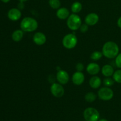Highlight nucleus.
I'll return each instance as SVG.
<instances>
[{"label": "nucleus", "instance_id": "nucleus-19", "mask_svg": "<svg viewBox=\"0 0 121 121\" xmlns=\"http://www.w3.org/2000/svg\"><path fill=\"white\" fill-rule=\"evenodd\" d=\"M96 95L93 92H87L85 96V99L86 102L89 103H92L96 99Z\"/></svg>", "mask_w": 121, "mask_h": 121}, {"label": "nucleus", "instance_id": "nucleus-9", "mask_svg": "<svg viewBox=\"0 0 121 121\" xmlns=\"http://www.w3.org/2000/svg\"><path fill=\"white\" fill-rule=\"evenodd\" d=\"M99 20V15L96 13H91L87 14L85 18V22L89 26L96 24Z\"/></svg>", "mask_w": 121, "mask_h": 121}, {"label": "nucleus", "instance_id": "nucleus-8", "mask_svg": "<svg viewBox=\"0 0 121 121\" xmlns=\"http://www.w3.org/2000/svg\"><path fill=\"white\" fill-rule=\"evenodd\" d=\"M56 79L61 85H66L69 81L70 77L68 73L64 70H59L56 74Z\"/></svg>", "mask_w": 121, "mask_h": 121}, {"label": "nucleus", "instance_id": "nucleus-13", "mask_svg": "<svg viewBox=\"0 0 121 121\" xmlns=\"http://www.w3.org/2000/svg\"><path fill=\"white\" fill-rule=\"evenodd\" d=\"M21 17V12L18 8H11L8 12V17L11 21H17Z\"/></svg>", "mask_w": 121, "mask_h": 121}, {"label": "nucleus", "instance_id": "nucleus-28", "mask_svg": "<svg viewBox=\"0 0 121 121\" xmlns=\"http://www.w3.org/2000/svg\"><path fill=\"white\" fill-rule=\"evenodd\" d=\"M1 1H2V2H4V3H7V2H8L10 1V0H1Z\"/></svg>", "mask_w": 121, "mask_h": 121}, {"label": "nucleus", "instance_id": "nucleus-2", "mask_svg": "<svg viewBox=\"0 0 121 121\" xmlns=\"http://www.w3.org/2000/svg\"><path fill=\"white\" fill-rule=\"evenodd\" d=\"M39 26L37 21L30 17L24 18L20 23V27L23 31L33 32L36 30Z\"/></svg>", "mask_w": 121, "mask_h": 121}, {"label": "nucleus", "instance_id": "nucleus-3", "mask_svg": "<svg viewBox=\"0 0 121 121\" xmlns=\"http://www.w3.org/2000/svg\"><path fill=\"white\" fill-rule=\"evenodd\" d=\"M82 25L81 18L78 14H70L67 20V26L70 30L72 31L78 30Z\"/></svg>", "mask_w": 121, "mask_h": 121}, {"label": "nucleus", "instance_id": "nucleus-21", "mask_svg": "<svg viewBox=\"0 0 121 121\" xmlns=\"http://www.w3.org/2000/svg\"><path fill=\"white\" fill-rule=\"evenodd\" d=\"M102 52H99V51H95L93 52L91 55V59L93 61H98L100 60L103 56Z\"/></svg>", "mask_w": 121, "mask_h": 121}, {"label": "nucleus", "instance_id": "nucleus-1", "mask_svg": "<svg viewBox=\"0 0 121 121\" xmlns=\"http://www.w3.org/2000/svg\"><path fill=\"white\" fill-rule=\"evenodd\" d=\"M102 52L105 57L110 59H114L119 54V46L114 41H107L103 46Z\"/></svg>", "mask_w": 121, "mask_h": 121}, {"label": "nucleus", "instance_id": "nucleus-26", "mask_svg": "<svg viewBox=\"0 0 121 121\" xmlns=\"http://www.w3.org/2000/svg\"><path fill=\"white\" fill-rule=\"evenodd\" d=\"M76 69L78 72H82L84 69V66L82 63H78L76 66Z\"/></svg>", "mask_w": 121, "mask_h": 121}, {"label": "nucleus", "instance_id": "nucleus-18", "mask_svg": "<svg viewBox=\"0 0 121 121\" xmlns=\"http://www.w3.org/2000/svg\"><path fill=\"white\" fill-rule=\"evenodd\" d=\"M82 9V5L80 2H78V1L73 2L71 6V11L72 13L74 14L80 13Z\"/></svg>", "mask_w": 121, "mask_h": 121}, {"label": "nucleus", "instance_id": "nucleus-23", "mask_svg": "<svg viewBox=\"0 0 121 121\" xmlns=\"http://www.w3.org/2000/svg\"><path fill=\"white\" fill-rule=\"evenodd\" d=\"M115 80L113 79H112L110 77H106L104 80V84L106 87H111L113 86L115 83Z\"/></svg>", "mask_w": 121, "mask_h": 121}, {"label": "nucleus", "instance_id": "nucleus-29", "mask_svg": "<svg viewBox=\"0 0 121 121\" xmlns=\"http://www.w3.org/2000/svg\"><path fill=\"white\" fill-rule=\"evenodd\" d=\"M19 1H20L21 2H26V1H27L28 0H19Z\"/></svg>", "mask_w": 121, "mask_h": 121}, {"label": "nucleus", "instance_id": "nucleus-24", "mask_svg": "<svg viewBox=\"0 0 121 121\" xmlns=\"http://www.w3.org/2000/svg\"><path fill=\"white\" fill-rule=\"evenodd\" d=\"M115 65L118 68L121 69V53L115 57Z\"/></svg>", "mask_w": 121, "mask_h": 121}, {"label": "nucleus", "instance_id": "nucleus-7", "mask_svg": "<svg viewBox=\"0 0 121 121\" xmlns=\"http://www.w3.org/2000/svg\"><path fill=\"white\" fill-rule=\"evenodd\" d=\"M50 92L56 98H61L65 94V89L59 83H54L50 87Z\"/></svg>", "mask_w": 121, "mask_h": 121}, {"label": "nucleus", "instance_id": "nucleus-10", "mask_svg": "<svg viewBox=\"0 0 121 121\" xmlns=\"http://www.w3.org/2000/svg\"><path fill=\"white\" fill-rule=\"evenodd\" d=\"M33 40L34 43L37 46H42L46 43L47 38L44 33L41 32H37L33 35Z\"/></svg>", "mask_w": 121, "mask_h": 121}, {"label": "nucleus", "instance_id": "nucleus-17", "mask_svg": "<svg viewBox=\"0 0 121 121\" xmlns=\"http://www.w3.org/2000/svg\"><path fill=\"white\" fill-rule=\"evenodd\" d=\"M24 36L23 31L22 30H17L12 34V39L15 42H19L22 39Z\"/></svg>", "mask_w": 121, "mask_h": 121}, {"label": "nucleus", "instance_id": "nucleus-30", "mask_svg": "<svg viewBox=\"0 0 121 121\" xmlns=\"http://www.w3.org/2000/svg\"><path fill=\"white\" fill-rule=\"evenodd\" d=\"M98 121H108L106 120V119H100V120H99Z\"/></svg>", "mask_w": 121, "mask_h": 121}, {"label": "nucleus", "instance_id": "nucleus-11", "mask_svg": "<svg viewBox=\"0 0 121 121\" xmlns=\"http://www.w3.org/2000/svg\"><path fill=\"white\" fill-rule=\"evenodd\" d=\"M85 75L82 72H74L73 74L72 75V82L73 84L77 86H80L85 81Z\"/></svg>", "mask_w": 121, "mask_h": 121}, {"label": "nucleus", "instance_id": "nucleus-20", "mask_svg": "<svg viewBox=\"0 0 121 121\" xmlns=\"http://www.w3.org/2000/svg\"><path fill=\"white\" fill-rule=\"evenodd\" d=\"M49 5L54 9H58L61 7V2L60 0H49Z\"/></svg>", "mask_w": 121, "mask_h": 121}, {"label": "nucleus", "instance_id": "nucleus-12", "mask_svg": "<svg viewBox=\"0 0 121 121\" xmlns=\"http://www.w3.org/2000/svg\"><path fill=\"white\" fill-rule=\"evenodd\" d=\"M100 70V66L96 63H91L86 67V71L89 74L95 76L99 73Z\"/></svg>", "mask_w": 121, "mask_h": 121}, {"label": "nucleus", "instance_id": "nucleus-16", "mask_svg": "<svg viewBox=\"0 0 121 121\" xmlns=\"http://www.w3.org/2000/svg\"><path fill=\"white\" fill-rule=\"evenodd\" d=\"M102 73L105 77H111L114 73V69L111 65H105L101 69Z\"/></svg>", "mask_w": 121, "mask_h": 121}, {"label": "nucleus", "instance_id": "nucleus-15", "mask_svg": "<svg viewBox=\"0 0 121 121\" xmlns=\"http://www.w3.org/2000/svg\"><path fill=\"white\" fill-rule=\"evenodd\" d=\"M102 84V80L99 77L93 76L89 80V85L92 89H98Z\"/></svg>", "mask_w": 121, "mask_h": 121}, {"label": "nucleus", "instance_id": "nucleus-5", "mask_svg": "<svg viewBox=\"0 0 121 121\" xmlns=\"http://www.w3.org/2000/svg\"><path fill=\"white\" fill-rule=\"evenodd\" d=\"M83 117L86 121H98L100 114L96 109L90 107L84 111Z\"/></svg>", "mask_w": 121, "mask_h": 121}, {"label": "nucleus", "instance_id": "nucleus-27", "mask_svg": "<svg viewBox=\"0 0 121 121\" xmlns=\"http://www.w3.org/2000/svg\"><path fill=\"white\" fill-rule=\"evenodd\" d=\"M117 25L119 28H121V17L118 18V21H117Z\"/></svg>", "mask_w": 121, "mask_h": 121}, {"label": "nucleus", "instance_id": "nucleus-6", "mask_svg": "<svg viewBox=\"0 0 121 121\" xmlns=\"http://www.w3.org/2000/svg\"><path fill=\"white\" fill-rule=\"evenodd\" d=\"M99 98L102 100L108 101L111 100L114 96V93L112 89L109 87H104L100 88L98 92Z\"/></svg>", "mask_w": 121, "mask_h": 121}, {"label": "nucleus", "instance_id": "nucleus-25", "mask_svg": "<svg viewBox=\"0 0 121 121\" xmlns=\"http://www.w3.org/2000/svg\"><path fill=\"white\" fill-rule=\"evenodd\" d=\"M80 31L82 33H85L88 31L89 30V26L87 24H86V23L83 24H82L81 26L80 27Z\"/></svg>", "mask_w": 121, "mask_h": 121}, {"label": "nucleus", "instance_id": "nucleus-4", "mask_svg": "<svg viewBox=\"0 0 121 121\" xmlns=\"http://www.w3.org/2000/svg\"><path fill=\"white\" fill-rule=\"evenodd\" d=\"M62 44L67 49H72L78 44V38L74 34H66L63 39Z\"/></svg>", "mask_w": 121, "mask_h": 121}, {"label": "nucleus", "instance_id": "nucleus-22", "mask_svg": "<svg viewBox=\"0 0 121 121\" xmlns=\"http://www.w3.org/2000/svg\"><path fill=\"white\" fill-rule=\"evenodd\" d=\"M113 79L115 82L121 84V69H119L114 72L113 74Z\"/></svg>", "mask_w": 121, "mask_h": 121}, {"label": "nucleus", "instance_id": "nucleus-14", "mask_svg": "<svg viewBox=\"0 0 121 121\" xmlns=\"http://www.w3.org/2000/svg\"><path fill=\"white\" fill-rule=\"evenodd\" d=\"M70 11L67 8L65 7H60L57 9L56 12V15L58 18L60 20H66L69 17Z\"/></svg>", "mask_w": 121, "mask_h": 121}]
</instances>
